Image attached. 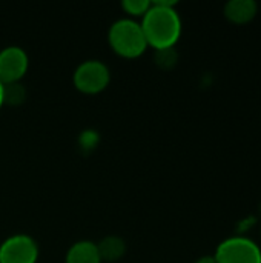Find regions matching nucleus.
Segmentation results:
<instances>
[{"label": "nucleus", "mask_w": 261, "mask_h": 263, "mask_svg": "<svg viewBox=\"0 0 261 263\" xmlns=\"http://www.w3.org/2000/svg\"><path fill=\"white\" fill-rule=\"evenodd\" d=\"M140 25L148 46H152L157 51L174 48L182 35V18L175 9V2H151Z\"/></svg>", "instance_id": "obj_1"}, {"label": "nucleus", "mask_w": 261, "mask_h": 263, "mask_svg": "<svg viewBox=\"0 0 261 263\" xmlns=\"http://www.w3.org/2000/svg\"><path fill=\"white\" fill-rule=\"evenodd\" d=\"M108 42L114 52L126 59L140 57L148 49V42L142 25L132 18L115 20L109 28Z\"/></svg>", "instance_id": "obj_2"}, {"label": "nucleus", "mask_w": 261, "mask_h": 263, "mask_svg": "<svg viewBox=\"0 0 261 263\" xmlns=\"http://www.w3.org/2000/svg\"><path fill=\"white\" fill-rule=\"evenodd\" d=\"M111 80V72L106 63L102 60H85L82 62L72 76L74 86L85 94L102 92Z\"/></svg>", "instance_id": "obj_3"}, {"label": "nucleus", "mask_w": 261, "mask_h": 263, "mask_svg": "<svg viewBox=\"0 0 261 263\" xmlns=\"http://www.w3.org/2000/svg\"><path fill=\"white\" fill-rule=\"evenodd\" d=\"M217 263H261L260 247L242 236L223 240L214 254Z\"/></svg>", "instance_id": "obj_4"}, {"label": "nucleus", "mask_w": 261, "mask_h": 263, "mask_svg": "<svg viewBox=\"0 0 261 263\" xmlns=\"http://www.w3.org/2000/svg\"><path fill=\"white\" fill-rule=\"evenodd\" d=\"M38 245L28 234H14L0 245V263H35Z\"/></svg>", "instance_id": "obj_5"}, {"label": "nucleus", "mask_w": 261, "mask_h": 263, "mask_svg": "<svg viewBox=\"0 0 261 263\" xmlns=\"http://www.w3.org/2000/svg\"><path fill=\"white\" fill-rule=\"evenodd\" d=\"M29 59L20 46H6L0 51V82L3 85L18 83L26 74Z\"/></svg>", "instance_id": "obj_6"}, {"label": "nucleus", "mask_w": 261, "mask_h": 263, "mask_svg": "<svg viewBox=\"0 0 261 263\" xmlns=\"http://www.w3.org/2000/svg\"><path fill=\"white\" fill-rule=\"evenodd\" d=\"M258 5L254 0H231L225 5L223 14L234 25H246L255 18Z\"/></svg>", "instance_id": "obj_7"}, {"label": "nucleus", "mask_w": 261, "mask_h": 263, "mask_svg": "<svg viewBox=\"0 0 261 263\" xmlns=\"http://www.w3.org/2000/svg\"><path fill=\"white\" fill-rule=\"evenodd\" d=\"M66 263H102L97 243L91 240H78L69 247Z\"/></svg>", "instance_id": "obj_8"}, {"label": "nucleus", "mask_w": 261, "mask_h": 263, "mask_svg": "<svg viewBox=\"0 0 261 263\" xmlns=\"http://www.w3.org/2000/svg\"><path fill=\"white\" fill-rule=\"evenodd\" d=\"M102 262H117L126 253V242L118 236H106L97 243Z\"/></svg>", "instance_id": "obj_9"}, {"label": "nucleus", "mask_w": 261, "mask_h": 263, "mask_svg": "<svg viewBox=\"0 0 261 263\" xmlns=\"http://www.w3.org/2000/svg\"><path fill=\"white\" fill-rule=\"evenodd\" d=\"M151 2L149 0H123L122 8L129 14V15H145V12L149 9Z\"/></svg>", "instance_id": "obj_10"}, {"label": "nucleus", "mask_w": 261, "mask_h": 263, "mask_svg": "<svg viewBox=\"0 0 261 263\" xmlns=\"http://www.w3.org/2000/svg\"><path fill=\"white\" fill-rule=\"evenodd\" d=\"M177 52L174 48H166V49H158L155 54V60L162 68H172L177 63Z\"/></svg>", "instance_id": "obj_11"}, {"label": "nucleus", "mask_w": 261, "mask_h": 263, "mask_svg": "<svg viewBox=\"0 0 261 263\" xmlns=\"http://www.w3.org/2000/svg\"><path fill=\"white\" fill-rule=\"evenodd\" d=\"M23 96H25V91L20 83L5 85V102L17 103L23 99Z\"/></svg>", "instance_id": "obj_12"}, {"label": "nucleus", "mask_w": 261, "mask_h": 263, "mask_svg": "<svg viewBox=\"0 0 261 263\" xmlns=\"http://www.w3.org/2000/svg\"><path fill=\"white\" fill-rule=\"evenodd\" d=\"M194 263H217V260L214 256H203V257L197 259Z\"/></svg>", "instance_id": "obj_13"}, {"label": "nucleus", "mask_w": 261, "mask_h": 263, "mask_svg": "<svg viewBox=\"0 0 261 263\" xmlns=\"http://www.w3.org/2000/svg\"><path fill=\"white\" fill-rule=\"evenodd\" d=\"M3 103H5V85L0 82V108Z\"/></svg>", "instance_id": "obj_14"}]
</instances>
